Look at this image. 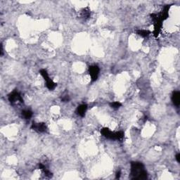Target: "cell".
Listing matches in <instances>:
<instances>
[{"label": "cell", "instance_id": "6da1fadb", "mask_svg": "<svg viewBox=\"0 0 180 180\" xmlns=\"http://www.w3.org/2000/svg\"><path fill=\"white\" fill-rule=\"evenodd\" d=\"M131 175L133 179H146L148 177L144 165L140 162L131 163Z\"/></svg>", "mask_w": 180, "mask_h": 180}, {"label": "cell", "instance_id": "7a4b0ae2", "mask_svg": "<svg viewBox=\"0 0 180 180\" xmlns=\"http://www.w3.org/2000/svg\"><path fill=\"white\" fill-rule=\"evenodd\" d=\"M40 74H41L42 76L43 77V78L44 79V80L46 81V86L49 90H54L55 87H56V84L55 83L53 80H51V79H50L47 71L45 69H42V70H40Z\"/></svg>", "mask_w": 180, "mask_h": 180}, {"label": "cell", "instance_id": "3957f363", "mask_svg": "<svg viewBox=\"0 0 180 180\" xmlns=\"http://www.w3.org/2000/svg\"><path fill=\"white\" fill-rule=\"evenodd\" d=\"M9 100L11 102V104H17L18 102L20 103H23V99L20 95L19 92L14 91L12 93H11L9 96Z\"/></svg>", "mask_w": 180, "mask_h": 180}, {"label": "cell", "instance_id": "277c9868", "mask_svg": "<svg viewBox=\"0 0 180 180\" xmlns=\"http://www.w3.org/2000/svg\"><path fill=\"white\" fill-rule=\"evenodd\" d=\"M99 71H100V70H99V68L97 65H92L89 68V73H90L92 82H95L97 80Z\"/></svg>", "mask_w": 180, "mask_h": 180}, {"label": "cell", "instance_id": "5b68a950", "mask_svg": "<svg viewBox=\"0 0 180 180\" xmlns=\"http://www.w3.org/2000/svg\"><path fill=\"white\" fill-rule=\"evenodd\" d=\"M31 127L38 132H44L47 130V126L44 122H33Z\"/></svg>", "mask_w": 180, "mask_h": 180}, {"label": "cell", "instance_id": "8992f818", "mask_svg": "<svg viewBox=\"0 0 180 180\" xmlns=\"http://www.w3.org/2000/svg\"><path fill=\"white\" fill-rule=\"evenodd\" d=\"M101 134L104 136V137L107 138V139L115 140V132H112V131H111L110 129L106 128V127L102 129L101 130Z\"/></svg>", "mask_w": 180, "mask_h": 180}, {"label": "cell", "instance_id": "52a82bcc", "mask_svg": "<svg viewBox=\"0 0 180 180\" xmlns=\"http://www.w3.org/2000/svg\"><path fill=\"white\" fill-rule=\"evenodd\" d=\"M172 101L173 104L176 106H179L180 104V92L178 91H174L173 92L172 95Z\"/></svg>", "mask_w": 180, "mask_h": 180}, {"label": "cell", "instance_id": "ba28073f", "mask_svg": "<svg viewBox=\"0 0 180 180\" xmlns=\"http://www.w3.org/2000/svg\"><path fill=\"white\" fill-rule=\"evenodd\" d=\"M87 110V104H82V105L79 106L76 109V113L78 115L83 117L85 115V113Z\"/></svg>", "mask_w": 180, "mask_h": 180}, {"label": "cell", "instance_id": "9c48e42d", "mask_svg": "<svg viewBox=\"0 0 180 180\" xmlns=\"http://www.w3.org/2000/svg\"><path fill=\"white\" fill-rule=\"evenodd\" d=\"M137 34L140 35L141 37H143V38H146V37H148L151 34V32L146 30H139L137 31Z\"/></svg>", "mask_w": 180, "mask_h": 180}, {"label": "cell", "instance_id": "30bf717a", "mask_svg": "<svg viewBox=\"0 0 180 180\" xmlns=\"http://www.w3.org/2000/svg\"><path fill=\"white\" fill-rule=\"evenodd\" d=\"M22 116H23L25 119H30V117L33 116V113L29 110L23 111L22 112Z\"/></svg>", "mask_w": 180, "mask_h": 180}, {"label": "cell", "instance_id": "8fae6325", "mask_svg": "<svg viewBox=\"0 0 180 180\" xmlns=\"http://www.w3.org/2000/svg\"><path fill=\"white\" fill-rule=\"evenodd\" d=\"M82 16L84 18H88L90 16V10L89 8H85L82 10Z\"/></svg>", "mask_w": 180, "mask_h": 180}, {"label": "cell", "instance_id": "7c38bea8", "mask_svg": "<svg viewBox=\"0 0 180 180\" xmlns=\"http://www.w3.org/2000/svg\"><path fill=\"white\" fill-rule=\"evenodd\" d=\"M110 106H111V107L113 108V109H117V108H119L121 106H122V104L118 101H114V102H111V103L110 104Z\"/></svg>", "mask_w": 180, "mask_h": 180}, {"label": "cell", "instance_id": "4fadbf2b", "mask_svg": "<svg viewBox=\"0 0 180 180\" xmlns=\"http://www.w3.org/2000/svg\"><path fill=\"white\" fill-rule=\"evenodd\" d=\"M70 100V98H69V96L68 95L63 96V97L61 98V101L63 102H67Z\"/></svg>", "mask_w": 180, "mask_h": 180}, {"label": "cell", "instance_id": "5bb4252c", "mask_svg": "<svg viewBox=\"0 0 180 180\" xmlns=\"http://www.w3.org/2000/svg\"><path fill=\"white\" fill-rule=\"evenodd\" d=\"M176 160L178 163H180V154H177L176 155Z\"/></svg>", "mask_w": 180, "mask_h": 180}, {"label": "cell", "instance_id": "9a60e30c", "mask_svg": "<svg viewBox=\"0 0 180 180\" xmlns=\"http://www.w3.org/2000/svg\"><path fill=\"white\" fill-rule=\"evenodd\" d=\"M120 174H121L120 171L117 172V173H116V179H119V178L120 177Z\"/></svg>", "mask_w": 180, "mask_h": 180}]
</instances>
